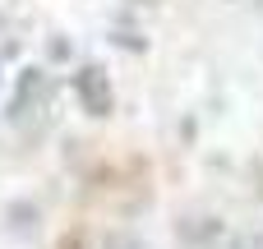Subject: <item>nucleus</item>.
<instances>
[{"instance_id": "f257e3e1", "label": "nucleus", "mask_w": 263, "mask_h": 249, "mask_svg": "<svg viewBox=\"0 0 263 249\" xmlns=\"http://www.w3.org/2000/svg\"><path fill=\"white\" fill-rule=\"evenodd\" d=\"M51 92L55 88H51L46 69H37V65L18 69V83H14V97H9V120L18 129H37L42 116H46V106H51Z\"/></svg>"}, {"instance_id": "39448f33", "label": "nucleus", "mask_w": 263, "mask_h": 249, "mask_svg": "<svg viewBox=\"0 0 263 249\" xmlns=\"http://www.w3.org/2000/svg\"><path fill=\"white\" fill-rule=\"evenodd\" d=\"M106 249H148V245H143V240H125V236H116Z\"/></svg>"}, {"instance_id": "423d86ee", "label": "nucleus", "mask_w": 263, "mask_h": 249, "mask_svg": "<svg viewBox=\"0 0 263 249\" xmlns=\"http://www.w3.org/2000/svg\"><path fill=\"white\" fill-rule=\"evenodd\" d=\"M143 5H153V0H143Z\"/></svg>"}, {"instance_id": "f03ea898", "label": "nucleus", "mask_w": 263, "mask_h": 249, "mask_svg": "<svg viewBox=\"0 0 263 249\" xmlns=\"http://www.w3.org/2000/svg\"><path fill=\"white\" fill-rule=\"evenodd\" d=\"M74 92H79L88 116H111V106H116V92H111V79L102 65H83L74 74Z\"/></svg>"}, {"instance_id": "7ed1b4c3", "label": "nucleus", "mask_w": 263, "mask_h": 249, "mask_svg": "<svg viewBox=\"0 0 263 249\" xmlns=\"http://www.w3.org/2000/svg\"><path fill=\"white\" fill-rule=\"evenodd\" d=\"M111 42H116V46H134V51H143V37H139V32H125V28H116Z\"/></svg>"}, {"instance_id": "20e7f679", "label": "nucleus", "mask_w": 263, "mask_h": 249, "mask_svg": "<svg viewBox=\"0 0 263 249\" xmlns=\"http://www.w3.org/2000/svg\"><path fill=\"white\" fill-rule=\"evenodd\" d=\"M231 249H263V236L245 231V236H236V240H231Z\"/></svg>"}]
</instances>
